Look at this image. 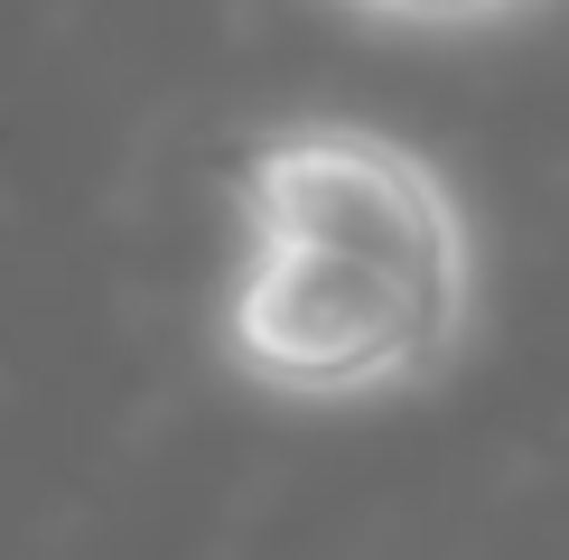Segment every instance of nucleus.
Masks as SVG:
<instances>
[{
  "mask_svg": "<svg viewBox=\"0 0 569 560\" xmlns=\"http://www.w3.org/2000/svg\"><path fill=\"white\" fill-rule=\"evenodd\" d=\"M327 10L365 19L383 38H495V29H523L551 0H327Z\"/></svg>",
  "mask_w": 569,
  "mask_h": 560,
  "instance_id": "obj_2",
  "label": "nucleus"
},
{
  "mask_svg": "<svg viewBox=\"0 0 569 560\" xmlns=\"http://www.w3.org/2000/svg\"><path fill=\"white\" fill-rule=\"evenodd\" d=\"M486 252L430 150L373 122H280L233 159L216 364L290 411H365L467 364Z\"/></svg>",
  "mask_w": 569,
  "mask_h": 560,
  "instance_id": "obj_1",
  "label": "nucleus"
}]
</instances>
